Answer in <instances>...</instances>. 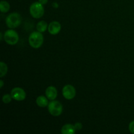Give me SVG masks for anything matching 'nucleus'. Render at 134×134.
Returning <instances> with one entry per match:
<instances>
[{
	"instance_id": "f257e3e1",
	"label": "nucleus",
	"mask_w": 134,
	"mask_h": 134,
	"mask_svg": "<svg viewBox=\"0 0 134 134\" xmlns=\"http://www.w3.org/2000/svg\"><path fill=\"white\" fill-rule=\"evenodd\" d=\"M29 43L31 47L34 48H39L43 45L44 37L39 31H34L29 37Z\"/></svg>"
},
{
	"instance_id": "f03ea898",
	"label": "nucleus",
	"mask_w": 134,
	"mask_h": 134,
	"mask_svg": "<svg viewBox=\"0 0 134 134\" xmlns=\"http://www.w3.org/2000/svg\"><path fill=\"white\" fill-rule=\"evenodd\" d=\"M22 17L18 13H12L7 16L5 22L8 27L10 29L16 28L20 25Z\"/></svg>"
},
{
	"instance_id": "7ed1b4c3",
	"label": "nucleus",
	"mask_w": 134,
	"mask_h": 134,
	"mask_svg": "<svg viewBox=\"0 0 134 134\" xmlns=\"http://www.w3.org/2000/svg\"><path fill=\"white\" fill-rule=\"evenodd\" d=\"M30 13L31 16L34 18H41L44 13L43 5H42L39 1L33 3L30 7Z\"/></svg>"
},
{
	"instance_id": "20e7f679",
	"label": "nucleus",
	"mask_w": 134,
	"mask_h": 134,
	"mask_svg": "<svg viewBox=\"0 0 134 134\" xmlns=\"http://www.w3.org/2000/svg\"><path fill=\"white\" fill-rule=\"evenodd\" d=\"M48 109L51 115L54 116H58L62 113L63 106L60 102L54 99L48 103Z\"/></svg>"
},
{
	"instance_id": "39448f33",
	"label": "nucleus",
	"mask_w": 134,
	"mask_h": 134,
	"mask_svg": "<svg viewBox=\"0 0 134 134\" xmlns=\"http://www.w3.org/2000/svg\"><path fill=\"white\" fill-rule=\"evenodd\" d=\"M3 39L8 44L14 45L18 42L19 37L16 31L13 30H8L4 33Z\"/></svg>"
},
{
	"instance_id": "423d86ee",
	"label": "nucleus",
	"mask_w": 134,
	"mask_h": 134,
	"mask_svg": "<svg viewBox=\"0 0 134 134\" xmlns=\"http://www.w3.org/2000/svg\"><path fill=\"white\" fill-rule=\"evenodd\" d=\"M63 96L68 100L73 99L76 95V90L73 86L71 85H67L64 86L62 89Z\"/></svg>"
},
{
	"instance_id": "0eeeda50",
	"label": "nucleus",
	"mask_w": 134,
	"mask_h": 134,
	"mask_svg": "<svg viewBox=\"0 0 134 134\" xmlns=\"http://www.w3.org/2000/svg\"><path fill=\"white\" fill-rule=\"evenodd\" d=\"M10 95L13 99L16 101H23L26 99V92L20 87H15L11 90Z\"/></svg>"
},
{
	"instance_id": "6e6552de",
	"label": "nucleus",
	"mask_w": 134,
	"mask_h": 134,
	"mask_svg": "<svg viewBox=\"0 0 134 134\" xmlns=\"http://www.w3.org/2000/svg\"><path fill=\"white\" fill-rule=\"evenodd\" d=\"M61 30V24L57 21H53L48 24V31L51 35H57Z\"/></svg>"
},
{
	"instance_id": "1a4fd4ad",
	"label": "nucleus",
	"mask_w": 134,
	"mask_h": 134,
	"mask_svg": "<svg viewBox=\"0 0 134 134\" xmlns=\"http://www.w3.org/2000/svg\"><path fill=\"white\" fill-rule=\"evenodd\" d=\"M45 94L47 98L50 100H54L58 96V91L56 87L54 86H50L47 87L45 90Z\"/></svg>"
},
{
	"instance_id": "9d476101",
	"label": "nucleus",
	"mask_w": 134,
	"mask_h": 134,
	"mask_svg": "<svg viewBox=\"0 0 134 134\" xmlns=\"http://www.w3.org/2000/svg\"><path fill=\"white\" fill-rule=\"evenodd\" d=\"M75 132L76 129L74 125L71 124H65L61 129V133L62 134H74Z\"/></svg>"
},
{
	"instance_id": "9b49d317",
	"label": "nucleus",
	"mask_w": 134,
	"mask_h": 134,
	"mask_svg": "<svg viewBox=\"0 0 134 134\" xmlns=\"http://www.w3.org/2000/svg\"><path fill=\"white\" fill-rule=\"evenodd\" d=\"M48 98L47 96H39L37 97L36 99V103L39 107H45L48 105Z\"/></svg>"
},
{
	"instance_id": "f8f14e48",
	"label": "nucleus",
	"mask_w": 134,
	"mask_h": 134,
	"mask_svg": "<svg viewBox=\"0 0 134 134\" xmlns=\"http://www.w3.org/2000/svg\"><path fill=\"white\" fill-rule=\"evenodd\" d=\"M48 27V25L47 24V22L44 20H41L40 22H39L37 24V30L38 31L41 33H43L44 31H46V30H47Z\"/></svg>"
},
{
	"instance_id": "ddd939ff",
	"label": "nucleus",
	"mask_w": 134,
	"mask_h": 134,
	"mask_svg": "<svg viewBox=\"0 0 134 134\" xmlns=\"http://www.w3.org/2000/svg\"><path fill=\"white\" fill-rule=\"evenodd\" d=\"M10 10V5L6 1H1L0 2V10L1 13H7Z\"/></svg>"
},
{
	"instance_id": "4468645a",
	"label": "nucleus",
	"mask_w": 134,
	"mask_h": 134,
	"mask_svg": "<svg viewBox=\"0 0 134 134\" xmlns=\"http://www.w3.org/2000/svg\"><path fill=\"white\" fill-rule=\"evenodd\" d=\"M8 71V68L7 65L5 63H4L3 62H0V77L2 78L4 76H5V75L7 74Z\"/></svg>"
},
{
	"instance_id": "2eb2a0df",
	"label": "nucleus",
	"mask_w": 134,
	"mask_h": 134,
	"mask_svg": "<svg viewBox=\"0 0 134 134\" xmlns=\"http://www.w3.org/2000/svg\"><path fill=\"white\" fill-rule=\"evenodd\" d=\"M12 99V96L10 94H5V95L3 96L2 97V101L5 104H8V103H10L11 102Z\"/></svg>"
},
{
	"instance_id": "dca6fc26",
	"label": "nucleus",
	"mask_w": 134,
	"mask_h": 134,
	"mask_svg": "<svg viewBox=\"0 0 134 134\" xmlns=\"http://www.w3.org/2000/svg\"><path fill=\"white\" fill-rule=\"evenodd\" d=\"M74 126L76 130H81L82 128V124L81 122H76L74 124Z\"/></svg>"
},
{
	"instance_id": "f3484780",
	"label": "nucleus",
	"mask_w": 134,
	"mask_h": 134,
	"mask_svg": "<svg viewBox=\"0 0 134 134\" xmlns=\"http://www.w3.org/2000/svg\"><path fill=\"white\" fill-rule=\"evenodd\" d=\"M129 130L132 133L134 134V121L131 122L129 124Z\"/></svg>"
},
{
	"instance_id": "a211bd4d",
	"label": "nucleus",
	"mask_w": 134,
	"mask_h": 134,
	"mask_svg": "<svg viewBox=\"0 0 134 134\" xmlns=\"http://www.w3.org/2000/svg\"><path fill=\"white\" fill-rule=\"evenodd\" d=\"M48 0H39V2L41 3L42 4V5H46V4L48 3Z\"/></svg>"
},
{
	"instance_id": "6ab92c4d",
	"label": "nucleus",
	"mask_w": 134,
	"mask_h": 134,
	"mask_svg": "<svg viewBox=\"0 0 134 134\" xmlns=\"http://www.w3.org/2000/svg\"><path fill=\"white\" fill-rule=\"evenodd\" d=\"M52 7L54 8H58V4L56 2H54L53 3H52Z\"/></svg>"
},
{
	"instance_id": "aec40b11",
	"label": "nucleus",
	"mask_w": 134,
	"mask_h": 134,
	"mask_svg": "<svg viewBox=\"0 0 134 134\" xmlns=\"http://www.w3.org/2000/svg\"><path fill=\"white\" fill-rule=\"evenodd\" d=\"M3 80H0V88H2L3 86Z\"/></svg>"
},
{
	"instance_id": "412c9836",
	"label": "nucleus",
	"mask_w": 134,
	"mask_h": 134,
	"mask_svg": "<svg viewBox=\"0 0 134 134\" xmlns=\"http://www.w3.org/2000/svg\"><path fill=\"white\" fill-rule=\"evenodd\" d=\"M0 36H1V40H2V37H3L2 33H1V34H0Z\"/></svg>"
}]
</instances>
